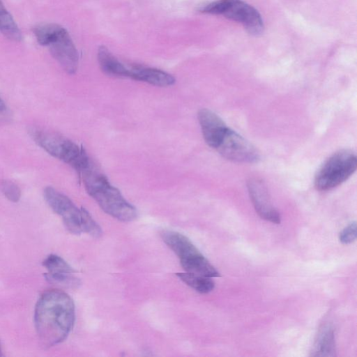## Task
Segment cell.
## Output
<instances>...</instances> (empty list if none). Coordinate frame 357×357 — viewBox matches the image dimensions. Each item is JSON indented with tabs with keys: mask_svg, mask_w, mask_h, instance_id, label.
Masks as SVG:
<instances>
[{
	"mask_svg": "<svg viewBox=\"0 0 357 357\" xmlns=\"http://www.w3.org/2000/svg\"><path fill=\"white\" fill-rule=\"evenodd\" d=\"M75 319V305L68 294L59 289L44 292L34 311L35 327L43 345L50 347L65 340Z\"/></svg>",
	"mask_w": 357,
	"mask_h": 357,
	"instance_id": "1",
	"label": "cell"
},
{
	"mask_svg": "<svg viewBox=\"0 0 357 357\" xmlns=\"http://www.w3.org/2000/svg\"><path fill=\"white\" fill-rule=\"evenodd\" d=\"M197 118L206 143L215 149L228 127L218 115L208 109H200Z\"/></svg>",
	"mask_w": 357,
	"mask_h": 357,
	"instance_id": "11",
	"label": "cell"
},
{
	"mask_svg": "<svg viewBox=\"0 0 357 357\" xmlns=\"http://www.w3.org/2000/svg\"><path fill=\"white\" fill-rule=\"evenodd\" d=\"M311 356H335V333L333 328L331 326H324L319 331L312 346Z\"/></svg>",
	"mask_w": 357,
	"mask_h": 357,
	"instance_id": "14",
	"label": "cell"
},
{
	"mask_svg": "<svg viewBox=\"0 0 357 357\" xmlns=\"http://www.w3.org/2000/svg\"><path fill=\"white\" fill-rule=\"evenodd\" d=\"M38 43L49 48L52 56L68 74L76 73L79 54L68 31L54 23L38 24L33 29Z\"/></svg>",
	"mask_w": 357,
	"mask_h": 357,
	"instance_id": "3",
	"label": "cell"
},
{
	"mask_svg": "<svg viewBox=\"0 0 357 357\" xmlns=\"http://www.w3.org/2000/svg\"><path fill=\"white\" fill-rule=\"evenodd\" d=\"M2 356V350H1V345L0 343V356Z\"/></svg>",
	"mask_w": 357,
	"mask_h": 357,
	"instance_id": "22",
	"label": "cell"
},
{
	"mask_svg": "<svg viewBox=\"0 0 357 357\" xmlns=\"http://www.w3.org/2000/svg\"><path fill=\"white\" fill-rule=\"evenodd\" d=\"M8 116V107L4 101L0 97V119L6 118Z\"/></svg>",
	"mask_w": 357,
	"mask_h": 357,
	"instance_id": "21",
	"label": "cell"
},
{
	"mask_svg": "<svg viewBox=\"0 0 357 357\" xmlns=\"http://www.w3.org/2000/svg\"><path fill=\"white\" fill-rule=\"evenodd\" d=\"M78 174L88 194L104 212L123 222L132 221L137 218L135 207L123 197L93 163Z\"/></svg>",
	"mask_w": 357,
	"mask_h": 357,
	"instance_id": "2",
	"label": "cell"
},
{
	"mask_svg": "<svg viewBox=\"0 0 357 357\" xmlns=\"http://www.w3.org/2000/svg\"><path fill=\"white\" fill-rule=\"evenodd\" d=\"M201 12L222 15L241 23L252 35L261 34L264 22L259 12L241 0H218L204 6Z\"/></svg>",
	"mask_w": 357,
	"mask_h": 357,
	"instance_id": "7",
	"label": "cell"
},
{
	"mask_svg": "<svg viewBox=\"0 0 357 357\" xmlns=\"http://www.w3.org/2000/svg\"><path fill=\"white\" fill-rule=\"evenodd\" d=\"M82 231L98 238L102 234V230L98 224L93 219L89 213L83 208Z\"/></svg>",
	"mask_w": 357,
	"mask_h": 357,
	"instance_id": "19",
	"label": "cell"
},
{
	"mask_svg": "<svg viewBox=\"0 0 357 357\" xmlns=\"http://www.w3.org/2000/svg\"><path fill=\"white\" fill-rule=\"evenodd\" d=\"M215 149L222 157L234 162L254 163L259 160L256 148L229 128Z\"/></svg>",
	"mask_w": 357,
	"mask_h": 357,
	"instance_id": "9",
	"label": "cell"
},
{
	"mask_svg": "<svg viewBox=\"0 0 357 357\" xmlns=\"http://www.w3.org/2000/svg\"><path fill=\"white\" fill-rule=\"evenodd\" d=\"M47 273L45 277L50 282L65 287H75L79 284V280L73 274L75 271L61 257L50 255L43 261Z\"/></svg>",
	"mask_w": 357,
	"mask_h": 357,
	"instance_id": "12",
	"label": "cell"
},
{
	"mask_svg": "<svg viewBox=\"0 0 357 357\" xmlns=\"http://www.w3.org/2000/svg\"><path fill=\"white\" fill-rule=\"evenodd\" d=\"M29 133L47 153L70 165L78 173L92 162L82 147L63 136L38 128H31Z\"/></svg>",
	"mask_w": 357,
	"mask_h": 357,
	"instance_id": "4",
	"label": "cell"
},
{
	"mask_svg": "<svg viewBox=\"0 0 357 357\" xmlns=\"http://www.w3.org/2000/svg\"><path fill=\"white\" fill-rule=\"evenodd\" d=\"M98 61L102 71L110 76L126 77V65L116 59L105 45L99 47Z\"/></svg>",
	"mask_w": 357,
	"mask_h": 357,
	"instance_id": "15",
	"label": "cell"
},
{
	"mask_svg": "<svg viewBox=\"0 0 357 357\" xmlns=\"http://www.w3.org/2000/svg\"><path fill=\"white\" fill-rule=\"evenodd\" d=\"M0 32L8 39L20 41L22 32L10 13L0 0Z\"/></svg>",
	"mask_w": 357,
	"mask_h": 357,
	"instance_id": "16",
	"label": "cell"
},
{
	"mask_svg": "<svg viewBox=\"0 0 357 357\" xmlns=\"http://www.w3.org/2000/svg\"><path fill=\"white\" fill-rule=\"evenodd\" d=\"M44 197L50 208L61 217L70 232L74 234L83 232V208H77L67 196L50 186L45 188Z\"/></svg>",
	"mask_w": 357,
	"mask_h": 357,
	"instance_id": "8",
	"label": "cell"
},
{
	"mask_svg": "<svg viewBox=\"0 0 357 357\" xmlns=\"http://www.w3.org/2000/svg\"><path fill=\"white\" fill-rule=\"evenodd\" d=\"M248 193L256 212L262 218L275 224L280 222V215L273 206L264 182L252 178L247 183Z\"/></svg>",
	"mask_w": 357,
	"mask_h": 357,
	"instance_id": "10",
	"label": "cell"
},
{
	"mask_svg": "<svg viewBox=\"0 0 357 357\" xmlns=\"http://www.w3.org/2000/svg\"><path fill=\"white\" fill-rule=\"evenodd\" d=\"M357 158L349 150H340L328 158L314 176V186L319 191L330 190L347 181L356 171Z\"/></svg>",
	"mask_w": 357,
	"mask_h": 357,
	"instance_id": "6",
	"label": "cell"
},
{
	"mask_svg": "<svg viewBox=\"0 0 357 357\" xmlns=\"http://www.w3.org/2000/svg\"><path fill=\"white\" fill-rule=\"evenodd\" d=\"M176 275L187 285L202 294L209 293L215 287L213 280L209 277L188 272L178 273Z\"/></svg>",
	"mask_w": 357,
	"mask_h": 357,
	"instance_id": "17",
	"label": "cell"
},
{
	"mask_svg": "<svg viewBox=\"0 0 357 357\" xmlns=\"http://www.w3.org/2000/svg\"><path fill=\"white\" fill-rule=\"evenodd\" d=\"M0 190L8 200L13 202H17L21 197L20 187L10 180H0Z\"/></svg>",
	"mask_w": 357,
	"mask_h": 357,
	"instance_id": "18",
	"label": "cell"
},
{
	"mask_svg": "<svg viewBox=\"0 0 357 357\" xmlns=\"http://www.w3.org/2000/svg\"><path fill=\"white\" fill-rule=\"evenodd\" d=\"M160 236L167 246L178 256L186 272L209 278L220 276V273L188 237L171 230L162 231Z\"/></svg>",
	"mask_w": 357,
	"mask_h": 357,
	"instance_id": "5",
	"label": "cell"
},
{
	"mask_svg": "<svg viewBox=\"0 0 357 357\" xmlns=\"http://www.w3.org/2000/svg\"><path fill=\"white\" fill-rule=\"evenodd\" d=\"M356 223L353 222L340 233L339 240L343 244H349L356 238Z\"/></svg>",
	"mask_w": 357,
	"mask_h": 357,
	"instance_id": "20",
	"label": "cell"
},
{
	"mask_svg": "<svg viewBox=\"0 0 357 357\" xmlns=\"http://www.w3.org/2000/svg\"><path fill=\"white\" fill-rule=\"evenodd\" d=\"M126 77L144 82L157 86H169L175 83L169 73L151 67L126 65Z\"/></svg>",
	"mask_w": 357,
	"mask_h": 357,
	"instance_id": "13",
	"label": "cell"
}]
</instances>
